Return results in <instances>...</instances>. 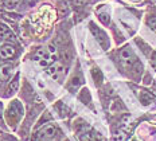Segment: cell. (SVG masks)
I'll return each mask as SVG.
<instances>
[{
  "instance_id": "obj_7",
  "label": "cell",
  "mask_w": 156,
  "mask_h": 141,
  "mask_svg": "<svg viewBox=\"0 0 156 141\" xmlns=\"http://www.w3.org/2000/svg\"><path fill=\"white\" fill-rule=\"evenodd\" d=\"M23 52L20 42H0V61H20Z\"/></svg>"
},
{
  "instance_id": "obj_4",
  "label": "cell",
  "mask_w": 156,
  "mask_h": 141,
  "mask_svg": "<svg viewBox=\"0 0 156 141\" xmlns=\"http://www.w3.org/2000/svg\"><path fill=\"white\" fill-rule=\"evenodd\" d=\"M23 117H24V106L22 104V101L18 100V98H12L8 102L7 108L4 109V120L7 126L15 132L18 129L20 121L23 120Z\"/></svg>"
},
{
  "instance_id": "obj_6",
  "label": "cell",
  "mask_w": 156,
  "mask_h": 141,
  "mask_svg": "<svg viewBox=\"0 0 156 141\" xmlns=\"http://www.w3.org/2000/svg\"><path fill=\"white\" fill-rule=\"evenodd\" d=\"M87 30L92 34V37L94 38V41L98 43V46L101 47L102 51L108 52L112 50V39H110L109 34L105 31V28L101 27L97 22L89 20L87 23Z\"/></svg>"
},
{
  "instance_id": "obj_12",
  "label": "cell",
  "mask_w": 156,
  "mask_h": 141,
  "mask_svg": "<svg viewBox=\"0 0 156 141\" xmlns=\"http://www.w3.org/2000/svg\"><path fill=\"white\" fill-rule=\"evenodd\" d=\"M20 61H0V83L5 82L19 69Z\"/></svg>"
},
{
  "instance_id": "obj_11",
  "label": "cell",
  "mask_w": 156,
  "mask_h": 141,
  "mask_svg": "<svg viewBox=\"0 0 156 141\" xmlns=\"http://www.w3.org/2000/svg\"><path fill=\"white\" fill-rule=\"evenodd\" d=\"M128 85H129V87L133 90V93L137 96V98H139V101L141 102V105H144V106H148V105L154 104L155 101H156V96L149 89H147V87L137 86V85L131 83V82H129Z\"/></svg>"
},
{
  "instance_id": "obj_23",
  "label": "cell",
  "mask_w": 156,
  "mask_h": 141,
  "mask_svg": "<svg viewBox=\"0 0 156 141\" xmlns=\"http://www.w3.org/2000/svg\"><path fill=\"white\" fill-rule=\"evenodd\" d=\"M97 2H101V0H90V3H92V4H93V3H97Z\"/></svg>"
},
{
  "instance_id": "obj_1",
  "label": "cell",
  "mask_w": 156,
  "mask_h": 141,
  "mask_svg": "<svg viewBox=\"0 0 156 141\" xmlns=\"http://www.w3.org/2000/svg\"><path fill=\"white\" fill-rule=\"evenodd\" d=\"M57 20H59V16L55 5L48 2H42L23 19L20 31L26 38L39 42L46 41L51 35Z\"/></svg>"
},
{
  "instance_id": "obj_19",
  "label": "cell",
  "mask_w": 156,
  "mask_h": 141,
  "mask_svg": "<svg viewBox=\"0 0 156 141\" xmlns=\"http://www.w3.org/2000/svg\"><path fill=\"white\" fill-rule=\"evenodd\" d=\"M9 128L7 126V124H5V120H4V104L2 102V100H0V130H7Z\"/></svg>"
},
{
  "instance_id": "obj_9",
  "label": "cell",
  "mask_w": 156,
  "mask_h": 141,
  "mask_svg": "<svg viewBox=\"0 0 156 141\" xmlns=\"http://www.w3.org/2000/svg\"><path fill=\"white\" fill-rule=\"evenodd\" d=\"M20 86V70H18L9 79L2 82L0 85V98H12Z\"/></svg>"
},
{
  "instance_id": "obj_22",
  "label": "cell",
  "mask_w": 156,
  "mask_h": 141,
  "mask_svg": "<svg viewBox=\"0 0 156 141\" xmlns=\"http://www.w3.org/2000/svg\"><path fill=\"white\" fill-rule=\"evenodd\" d=\"M126 2H129V3H140V2H143V0H126Z\"/></svg>"
},
{
  "instance_id": "obj_16",
  "label": "cell",
  "mask_w": 156,
  "mask_h": 141,
  "mask_svg": "<svg viewBox=\"0 0 156 141\" xmlns=\"http://www.w3.org/2000/svg\"><path fill=\"white\" fill-rule=\"evenodd\" d=\"M22 2L23 0H0V7L8 9V11H16L20 7Z\"/></svg>"
},
{
  "instance_id": "obj_21",
  "label": "cell",
  "mask_w": 156,
  "mask_h": 141,
  "mask_svg": "<svg viewBox=\"0 0 156 141\" xmlns=\"http://www.w3.org/2000/svg\"><path fill=\"white\" fill-rule=\"evenodd\" d=\"M0 141H19L18 139H15L12 134L8 133H2L0 134Z\"/></svg>"
},
{
  "instance_id": "obj_13",
  "label": "cell",
  "mask_w": 156,
  "mask_h": 141,
  "mask_svg": "<svg viewBox=\"0 0 156 141\" xmlns=\"http://www.w3.org/2000/svg\"><path fill=\"white\" fill-rule=\"evenodd\" d=\"M94 14H96L102 27H110V24H112V9L108 4H105V3L97 4L94 8Z\"/></svg>"
},
{
  "instance_id": "obj_2",
  "label": "cell",
  "mask_w": 156,
  "mask_h": 141,
  "mask_svg": "<svg viewBox=\"0 0 156 141\" xmlns=\"http://www.w3.org/2000/svg\"><path fill=\"white\" fill-rule=\"evenodd\" d=\"M108 55L122 77L136 83L143 79V75L145 73L144 63L129 43H124L117 48H112L108 51Z\"/></svg>"
},
{
  "instance_id": "obj_18",
  "label": "cell",
  "mask_w": 156,
  "mask_h": 141,
  "mask_svg": "<svg viewBox=\"0 0 156 141\" xmlns=\"http://www.w3.org/2000/svg\"><path fill=\"white\" fill-rule=\"evenodd\" d=\"M54 108H55V109H57L58 111H59V116H61V117H63V118H65L66 116H69V114H70L69 108L65 106V105L62 104V101H58V102L54 105Z\"/></svg>"
},
{
  "instance_id": "obj_20",
  "label": "cell",
  "mask_w": 156,
  "mask_h": 141,
  "mask_svg": "<svg viewBox=\"0 0 156 141\" xmlns=\"http://www.w3.org/2000/svg\"><path fill=\"white\" fill-rule=\"evenodd\" d=\"M38 2H44V0H23L19 9H20V11H26V9H28V8H32L34 5H38L37 4Z\"/></svg>"
},
{
  "instance_id": "obj_15",
  "label": "cell",
  "mask_w": 156,
  "mask_h": 141,
  "mask_svg": "<svg viewBox=\"0 0 156 141\" xmlns=\"http://www.w3.org/2000/svg\"><path fill=\"white\" fill-rule=\"evenodd\" d=\"M78 100L81 101L83 105H86L87 108H90L93 111H96L94 109V105H93V100H92V96H90V91L86 86H83L82 89L78 91Z\"/></svg>"
},
{
  "instance_id": "obj_10",
  "label": "cell",
  "mask_w": 156,
  "mask_h": 141,
  "mask_svg": "<svg viewBox=\"0 0 156 141\" xmlns=\"http://www.w3.org/2000/svg\"><path fill=\"white\" fill-rule=\"evenodd\" d=\"M135 43L136 46L139 47V50H140L143 52V55H144L145 58H147L149 66H151V69L156 73V50L154 47H151L147 42L143 41L141 38L136 37L135 38Z\"/></svg>"
},
{
  "instance_id": "obj_3",
  "label": "cell",
  "mask_w": 156,
  "mask_h": 141,
  "mask_svg": "<svg viewBox=\"0 0 156 141\" xmlns=\"http://www.w3.org/2000/svg\"><path fill=\"white\" fill-rule=\"evenodd\" d=\"M63 139V132L58 124L48 121L37 128L31 136V141H61Z\"/></svg>"
},
{
  "instance_id": "obj_5",
  "label": "cell",
  "mask_w": 156,
  "mask_h": 141,
  "mask_svg": "<svg viewBox=\"0 0 156 141\" xmlns=\"http://www.w3.org/2000/svg\"><path fill=\"white\" fill-rule=\"evenodd\" d=\"M73 130L78 141H102L100 133L93 126H90V124H87L85 120L80 118V117L74 120Z\"/></svg>"
},
{
  "instance_id": "obj_8",
  "label": "cell",
  "mask_w": 156,
  "mask_h": 141,
  "mask_svg": "<svg viewBox=\"0 0 156 141\" xmlns=\"http://www.w3.org/2000/svg\"><path fill=\"white\" fill-rule=\"evenodd\" d=\"M83 85H85V77H83L82 67H81L80 61L76 59L73 70H71L70 75L66 79V83H65V89L74 94V93H78L81 86H83Z\"/></svg>"
},
{
  "instance_id": "obj_17",
  "label": "cell",
  "mask_w": 156,
  "mask_h": 141,
  "mask_svg": "<svg viewBox=\"0 0 156 141\" xmlns=\"http://www.w3.org/2000/svg\"><path fill=\"white\" fill-rule=\"evenodd\" d=\"M90 73H92L93 81H94V83H96L97 87H98L100 85H102L104 75H102V71L100 70V67L97 66V65H93V66H92V70H90Z\"/></svg>"
},
{
  "instance_id": "obj_14",
  "label": "cell",
  "mask_w": 156,
  "mask_h": 141,
  "mask_svg": "<svg viewBox=\"0 0 156 141\" xmlns=\"http://www.w3.org/2000/svg\"><path fill=\"white\" fill-rule=\"evenodd\" d=\"M144 24L156 34V5H148L144 14Z\"/></svg>"
}]
</instances>
